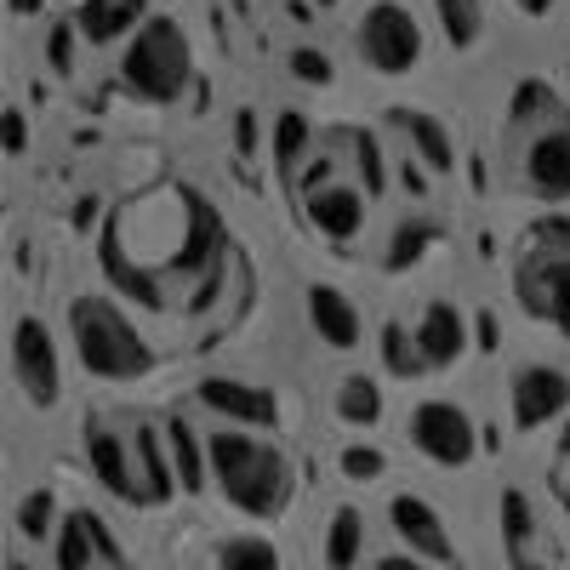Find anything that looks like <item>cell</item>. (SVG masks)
I'll return each mask as SVG.
<instances>
[{"label": "cell", "mask_w": 570, "mask_h": 570, "mask_svg": "<svg viewBox=\"0 0 570 570\" xmlns=\"http://www.w3.org/2000/svg\"><path fill=\"white\" fill-rule=\"evenodd\" d=\"M98 263L109 274V285H120L126 297L149 303V308H177L195 314L217 297L223 268L240 263L228 240L223 212L200 195L195 183L166 177L155 188L126 195L104 234H98Z\"/></svg>", "instance_id": "6da1fadb"}, {"label": "cell", "mask_w": 570, "mask_h": 570, "mask_svg": "<svg viewBox=\"0 0 570 570\" xmlns=\"http://www.w3.org/2000/svg\"><path fill=\"white\" fill-rule=\"evenodd\" d=\"M502 171L513 195L537 206H570V98L542 75L519 80L508 98Z\"/></svg>", "instance_id": "7a4b0ae2"}, {"label": "cell", "mask_w": 570, "mask_h": 570, "mask_svg": "<svg viewBox=\"0 0 570 570\" xmlns=\"http://www.w3.org/2000/svg\"><path fill=\"white\" fill-rule=\"evenodd\" d=\"M86 468L115 502H126L137 513H160L183 491L171 451H166V428H155L149 416L98 411L86 422Z\"/></svg>", "instance_id": "3957f363"}, {"label": "cell", "mask_w": 570, "mask_h": 570, "mask_svg": "<svg viewBox=\"0 0 570 570\" xmlns=\"http://www.w3.org/2000/svg\"><path fill=\"white\" fill-rule=\"evenodd\" d=\"M206 462L217 497L240 519H279L297 497V468L274 434L257 428H212L206 434Z\"/></svg>", "instance_id": "277c9868"}, {"label": "cell", "mask_w": 570, "mask_h": 570, "mask_svg": "<svg viewBox=\"0 0 570 570\" xmlns=\"http://www.w3.org/2000/svg\"><path fill=\"white\" fill-rule=\"evenodd\" d=\"M69 343H75L80 371L98 376V383H115V389L142 383V376H155V365H160V348L142 337L137 320L104 292L69 297Z\"/></svg>", "instance_id": "5b68a950"}, {"label": "cell", "mask_w": 570, "mask_h": 570, "mask_svg": "<svg viewBox=\"0 0 570 570\" xmlns=\"http://www.w3.org/2000/svg\"><path fill=\"white\" fill-rule=\"evenodd\" d=\"M331 142H337V137H331ZM279 183L292 188V206H297L303 228H314L320 240H331V246H354L360 234H365L371 195L354 183L343 149H325V137L303 155V166H297L292 177H279Z\"/></svg>", "instance_id": "8992f818"}, {"label": "cell", "mask_w": 570, "mask_h": 570, "mask_svg": "<svg viewBox=\"0 0 570 570\" xmlns=\"http://www.w3.org/2000/svg\"><path fill=\"white\" fill-rule=\"evenodd\" d=\"M508 279H513V303L537 325H553L559 337H570V217L564 212H548L519 234Z\"/></svg>", "instance_id": "52a82bcc"}, {"label": "cell", "mask_w": 570, "mask_h": 570, "mask_svg": "<svg viewBox=\"0 0 570 570\" xmlns=\"http://www.w3.org/2000/svg\"><path fill=\"white\" fill-rule=\"evenodd\" d=\"M120 86L131 91L137 104H149V109L177 104L183 91L195 86V40H188V29L171 12H155L149 23L126 40V52H120Z\"/></svg>", "instance_id": "ba28073f"}, {"label": "cell", "mask_w": 570, "mask_h": 570, "mask_svg": "<svg viewBox=\"0 0 570 570\" xmlns=\"http://www.w3.org/2000/svg\"><path fill=\"white\" fill-rule=\"evenodd\" d=\"M348 46H354L360 69L383 75V80H405V75L422 69L428 40H422V23H416V12L405 7V0H371L348 29Z\"/></svg>", "instance_id": "9c48e42d"}, {"label": "cell", "mask_w": 570, "mask_h": 570, "mask_svg": "<svg viewBox=\"0 0 570 570\" xmlns=\"http://www.w3.org/2000/svg\"><path fill=\"white\" fill-rule=\"evenodd\" d=\"M405 440L422 462H434L445 473H462L480 462V428L456 400H422L405 416Z\"/></svg>", "instance_id": "30bf717a"}, {"label": "cell", "mask_w": 570, "mask_h": 570, "mask_svg": "<svg viewBox=\"0 0 570 570\" xmlns=\"http://www.w3.org/2000/svg\"><path fill=\"white\" fill-rule=\"evenodd\" d=\"M7 365H12V389L23 394L29 411H52L63 400V360H58V343H52V331H46L40 314L12 320Z\"/></svg>", "instance_id": "8fae6325"}, {"label": "cell", "mask_w": 570, "mask_h": 570, "mask_svg": "<svg viewBox=\"0 0 570 570\" xmlns=\"http://www.w3.org/2000/svg\"><path fill=\"white\" fill-rule=\"evenodd\" d=\"M508 416H513L519 434H542L559 416H570V371L525 360L508 376Z\"/></svg>", "instance_id": "7c38bea8"}, {"label": "cell", "mask_w": 570, "mask_h": 570, "mask_svg": "<svg viewBox=\"0 0 570 570\" xmlns=\"http://www.w3.org/2000/svg\"><path fill=\"white\" fill-rule=\"evenodd\" d=\"M195 405L212 411L223 428H257V434H274L279 428V394L263 383H246V376H200L195 383Z\"/></svg>", "instance_id": "4fadbf2b"}, {"label": "cell", "mask_w": 570, "mask_h": 570, "mask_svg": "<svg viewBox=\"0 0 570 570\" xmlns=\"http://www.w3.org/2000/svg\"><path fill=\"white\" fill-rule=\"evenodd\" d=\"M497 531H502L508 570H553V537L542 525L537 502L519 485H502V497H497Z\"/></svg>", "instance_id": "5bb4252c"}, {"label": "cell", "mask_w": 570, "mask_h": 570, "mask_svg": "<svg viewBox=\"0 0 570 570\" xmlns=\"http://www.w3.org/2000/svg\"><path fill=\"white\" fill-rule=\"evenodd\" d=\"M389 525H394L400 548L416 553V559H428V564H451V559H456V542H451V531H445V513L428 502L422 491H400V497L389 502Z\"/></svg>", "instance_id": "9a60e30c"}, {"label": "cell", "mask_w": 570, "mask_h": 570, "mask_svg": "<svg viewBox=\"0 0 570 570\" xmlns=\"http://www.w3.org/2000/svg\"><path fill=\"white\" fill-rule=\"evenodd\" d=\"M52 559L58 570H126L115 537L98 513H86V508H69L58 519V537H52Z\"/></svg>", "instance_id": "2e32d148"}, {"label": "cell", "mask_w": 570, "mask_h": 570, "mask_svg": "<svg viewBox=\"0 0 570 570\" xmlns=\"http://www.w3.org/2000/svg\"><path fill=\"white\" fill-rule=\"evenodd\" d=\"M411 331H416V348H422L428 376L462 365V354H468V314H462L451 297H434V303L422 308V320H416Z\"/></svg>", "instance_id": "e0dca14e"}, {"label": "cell", "mask_w": 570, "mask_h": 570, "mask_svg": "<svg viewBox=\"0 0 570 570\" xmlns=\"http://www.w3.org/2000/svg\"><path fill=\"white\" fill-rule=\"evenodd\" d=\"M303 308H308V331H314V337H320L325 348H337V354L360 348L365 320H360V303H354L348 292H337V285L314 279L308 292H303Z\"/></svg>", "instance_id": "ac0fdd59"}, {"label": "cell", "mask_w": 570, "mask_h": 570, "mask_svg": "<svg viewBox=\"0 0 570 570\" xmlns=\"http://www.w3.org/2000/svg\"><path fill=\"white\" fill-rule=\"evenodd\" d=\"M389 126L400 131V149L405 160H416L422 171H434V177H451L456 166V142L445 131L440 115H422V109H389Z\"/></svg>", "instance_id": "d6986e66"}, {"label": "cell", "mask_w": 570, "mask_h": 570, "mask_svg": "<svg viewBox=\"0 0 570 570\" xmlns=\"http://www.w3.org/2000/svg\"><path fill=\"white\" fill-rule=\"evenodd\" d=\"M149 0H75V18L69 29L86 40V46H120L131 40L142 23H149Z\"/></svg>", "instance_id": "ffe728a7"}, {"label": "cell", "mask_w": 570, "mask_h": 570, "mask_svg": "<svg viewBox=\"0 0 570 570\" xmlns=\"http://www.w3.org/2000/svg\"><path fill=\"white\" fill-rule=\"evenodd\" d=\"M331 137H337V149H343L354 183L365 188L371 200H383V195H389V155H383V137H376L371 126H337Z\"/></svg>", "instance_id": "44dd1931"}, {"label": "cell", "mask_w": 570, "mask_h": 570, "mask_svg": "<svg viewBox=\"0 0 570 570\" xmlns=\"http://www.w3.org/2000/svg\"><path fill=\"white\" fill-rule=\"evenodd\" d=\"M434 23H440L451 52L468 58V52H480L485 35H491V7L485 0H434Z\"/></svg>", "instance_id": "7402d4cb"}, {"label": "cell", "mask_w": 570, "mask_h": 570, "mask_svg": "<svg viewBox=\"0 0 570 570\" xmlns=\"http://www.w3.org/2000/svg\"><path fill=\"white\" fill-rule=\"evenodd\" d=\"M320 142V131H314V120L303 115V109H279L274 115V137H268V160H274V171L279 177H292L297 166H303V155Z\"/></svg>", "instance_id": "603a6c76"}, {"label": "cell", "mask_w": 570, "mask_h": 570, "mask_svg": "<svg viewBox=\"0 0 570 570\" xmlns=\"http://www.w3.org/2000/svg\"><path fill=\"white\" fill-rule=\"evenodd\" d=\"M166 451H171V468H177V485L188 497H200L212 485V462H206V445L195 440V428H188L183 416L166 422Z\"/></svg>", "instance_id": "cb8c5ba5"}, {"label": "cell", "mask_w": 570, "mask_h": 570, "mask_svg": "<svg viewBox=\"0 0 570 570\" xmlns=\"http://www.w3.org/2000/svg\"><path fill=\"white\" fill-rule=\"evenodd\" d=\"M360 548H365L360 508H331V519H325V570H354Z\"/></svg>", "instance_id": "d4e9b609"}, {"label": "cell", "mask_w": 570, "mask_h": 570, "mask_svg": "<svg viewBox=\"0 0 570 570\" xmlns=\"http://www.w3.org/2000/svg\"><path fill=\"white\" fill-rule=\"evenodd\" d=\"M331 405H337V422H348V428H376V422H383V389H376L365 371L343 376Z\"/></svg>", "instance_id": "484cf974"}, {"label": "cell", "mask_w": 570, "mask_h": 570, "mask_svg": "<svg viewBox=\"0 0 570 570\" xmlns=\"http://www.w3.org/2000/svg\"><path fill=\"white\" fill-rule=\"evenodd\" d=\"M440 240V223H428V217H411V223H394V234H389V252L376 257L383 263V274H394V268H411L428 246Z\"/></svg>", "instance_id": "4316f807"}, {"label": "cell", "mask_w": 570, "mask_h": 570, "mask_svg": "<svg viewBox=\"0 0 570 570\" xmlns=\"http://www.w3.org/2000/svg\"><path fill=\"white\" fill-rule=\"evenodd\" d=\"M212 570H285V564H279L274 542H263V537H223L212 548Z\"/></svg>", "instance_id": "83f0119b"}, {"label": "cell", "mask_w": 570, "mask_h": 570, "mask_svg": "<svg viewBox=\"0 0 570 570\" xmlns=\"http://www.w3.org/2000/svg\"><path fill=\"white\" fill-rule=\"evenodd\" d=\"M383 365H389V376H400V383H422V376H428L411 325H400V320L383 325Z\"/></svg>", "instance_id": "f1b7e54d"}, {"label": "cell", "mask_w": 570, "mask_h": 570, "mask_svg": "<svg viewBox=\"0 0 570 570\" xmlns=\"http://www.w3.org/2000/svg\"><path fill=\"white\" fill-rule=\"evenodd\" d=\"M18 531H23V537H35V542L58 537V525H52V497H46V491L23 497V502H18Z\"/></svg>", "instance_id": "f546056e"}, {"label": "cell", "mask_w": 570, "mask_h": 570, "mask_svg": "<svg viewBox=\"0 0 570 570\" xmlns=\"http://www.w3.org/2000/svg\"><path fill=\"white\" fill-rule=\"evenodd\" d=\"M383 468H389L383 451H365V445H360V451H354V445L343 451V473H348V480H383Z\"/></svg>", "instance_id": "4dcf8cb0"}, {"label": "cell", "mask_w": 570, "mask_h": 570, "mask_svg": "<svg viewBox=\"0 0 570 570\" xmlns=\"http://www.w3.org/2000/svg\"><path fill=\"white\" fill-rule=\"evenodd\" d=\"M365 570H434V564L416 559V553H383V559H371Z\"/></svg>", "instance_id": "1f68e13d"}, {"label": "cell", "mask_w": 570, "mask_h": 570, "mask_svg": "<svg viewBox=\"0 0 570 570\" xmlns=\"http://www.w3.org/2000/svg\"><path fill=\"white\" fill-rule=\"evenodd\" d=\"M23 142H29V131H23V109L12 104V109H7V149L23 155Z\"/></svg>", "instance_id": "d6a6232c"}, {"label": "cell", "mask_w": 570, "mask_h": 570, "mask_svg": "<svg viewBox=\"0 0 570 570\" xmlns=\"http://www.w3.org/2000/svg\"><path fill=\"white\" fill-rule=\"evenodd\" d=\"M553 502L570 513V462H559V468H553Z\"/></svg>", "instance_id": "836d02e7"}, {"label": "cell", "mask_w": 570, "mask_h": 570, "mask_svg": "<svg viewBox=\"0 0 570 570\" xmlns=\"http://www.w3.org/2000/svg\"><path fill=\"white\" fill-rule=\"evenodd\" d=\"M7 12H12V18H40L46 0H7Z\"/></svg>", "instance_id": "e575fe53"}, {"label": "cell", "mask_w": 570, "mask_h": 570, "mask_svg": "<svg viewBox=\"0 0 570 570\" xmlns=\"http://www.w3.org/2000/svg\"><path fill=\"white\" fill-rule=\"evenodd\" d=\"M297 75H314V80H325V63H320V52H297Z\"/></svg>", "instance_id": "d590c367"}, {"label": "cell", "mask_w": 570, "mask_h": 570, "mask_svg": "<svg viewBox=\"0 0 570 570\" xmlns=\"http://www.w3.org/2000/svg\"><path fill=\"white\" fill-rule=\"evenodd\" d=\"M513 7L525 12V18H548V12H553V0H513Z\"/></svg>", "instance_id": "8d00e7d4"}, {"label": "cell", "mask_w": 570, "mask_h": 570, "mask_svg": "<svg viewBox=\"0 0 570 570\" xmlns=\"http://www.w3.org/2000/svg\"><path fill=\"white\" fill-rule=\"evenodd\" d=\"M553 456H559V462H570V416L559 422V445H553Z\"/></svg>", "instance_id": "74e56055"}, {"label": "cell", "mask_w": 570, "mask_h": 570, "mask_svg": "<svg viewBox=\"0 0 570 570\" xmlns=\"http://www.w3.org/2000/svg\"><path fill=\"white\" fill-rule=\"evenodd\" d=\"M7 570H35V559H23V553H12V559H7Z\"/></svg>", "instance_id": "f35d334b"}]
</instances>
